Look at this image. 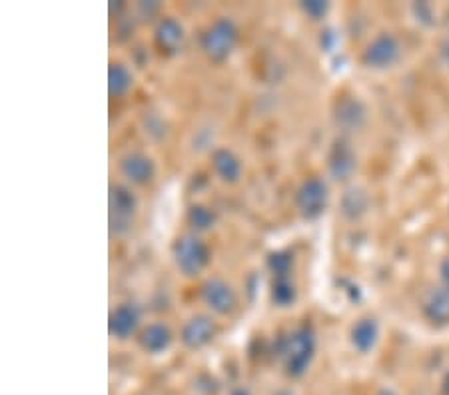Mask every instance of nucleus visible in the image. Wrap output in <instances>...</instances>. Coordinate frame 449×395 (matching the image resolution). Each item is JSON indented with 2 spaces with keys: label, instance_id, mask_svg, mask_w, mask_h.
Listing matches in <instances>:
<instances>
[{
  "label": "nucleus",
  "instance_id": "1a4fd4ad",
  "mask_svg": "<svg viewBox=\"0 0 449 395\" xmlns=\"http://www.w3.org/2000/svg\"><path fill=\"white\" fill-rule=\"evenodd\" d=\"M210 333H212V326L208 321L194 320L188 326V330H186V342L190 345H200V343H204L210 338Z\"/></svg>",
  "mask_w": 449,
  "mask_h": 395
},
{
  "label": "nucleus",
  "instance_id": "39448f33",
  "mask_svg": "<svg viewBox=\"0 0 449 395\" xmlns=\"http://www.w3.org/2000/svg\"><path fill=\"white\" fill-rule=\"evenodd\" d=\"M426 310H428L429 318L431 320H438V321H448L449 320V291H436L431 299L428 301V306H426Z\"/></svg>",
  "mask_w": 449,
  "mask_h": 395
},
{
  "label": "nucleus",
  "instance_id": "9b49d317",
  "mask_svg": "<svg viewBox=\"0 0 449 395\" xmlns=\"http://www.w3.org/2000/svg\"><path fill=\"white\" fill-rule=\"evenodd\" d=\"M144 343H146V347H150V350H162V347H166V343H168V331L166 330H162V328H150L148 331H146V340H144Z\"/></svg>",
  "mask_w": 449,
  "mask_h": 395
},
{
  "label": "nucleus",
  "instance_id": "7ed1b4c3",
  "mask_svg": "<svg viewBox=\"0 0 449 395\" xmlns=\"http://www.w3.org/2000/svg\"><path fill=\"white\" fill-rule=\"evenodd\" d=\"M206 260V254H204V247L198 244V240H192V238H186L180 242L178 246V264L182 266V269L186 272H196L200 269Z\"/></svg>",
  "mask_w": 449,
  "mask_h": 395
},
{
  "label": "nucleus",
  "instance_id": "f03ea898",
  "mask_svg": "<svg viewBox=\"0 0 449 395\" xmlns=\"http://www.w3.org/2000/svg\"><path fill=\"white\" fill-rule=\"evenodd\" d=\"M396 58H397V44L392 36H382V38H377V40L370 46L367 56H365V60L374 66L392 65Z\"/></svg>",
  "mask_w": 449,
  "mask_h": 395
},
{
  "label": "nucleus",
  "instance_id": "dca6fc26",
  "mask_svg": "<svg viewBox=\"0 0 449 395\" xmlns=\"http://www.w3.org/2000/svg\"><path fill=\"white\" fill-rule=\"evenodd\" d=\"M282 395H288V394H282Z\"/></svg>",
  "mask_w": 449,
  "mask_h": 395
},
{
  "label": "nucleus",
  "instance_id": "f257e3e1",
  "mask_svg": "<svg viewBox=\"0 0 449 395\" xmlns=\"http://www.w3.org/2000/svg\"><path fill=\"white\" fill-rule=\"evenodd\" d=\"M311 357V340L306 335H296L292 338L289 343V360H288V369L289 374L299 375L306 365L310 363Z\"/></svg>",
  "mask_w": 449,
  "mask_h": 395
},
{
  "label": "nucleus",
  "instance_id": "ddd939ff",
  "mask_svg": "<svg viewBox=\"0 0 449 395\" xmlns=\"http://www.w3.org/2000/svg\"><path fill=\"white\" fill-rule=\"evenodd\" d=\"M443 276H445V279L449 282V262L445 264V267H443Z\"/></svg>",
  "mask_w": 449,
  "mask_h": 395
},
{
  "label": "nucleus",
  "instance_id": "f3484780",
  "mask_svg": "<svg viewBox=\"0 0 449 395\" xmlns=\"http://www.w3.org/2000/svg\"><path fill=\"white\" fill-rule=\"evenodd\" d=\"M387 395H389V394H387Z\"/></svg>",
  "mask_w": 449,
  "mask_h": 395
},
{
  "label": "nucleus",
  "instance_id": "0eeeda50",
  "mask_svg": "<svg viewBox=\"0 0 449 395\" xmlns=\"http://www.w3.org/2000/svg\"><path fill=\"white\" fill-rule=\"evenodd\" d=\"M232 36L234 34L230 30V26L220 24L214 33H210V36H208V48H210V52H226L230 48V44H232Z\"/></svg>",
  "mask_w": 449,
  "mask_h": 395
},
{
  "label": "nucleus",
  "instance_id": "20e7f679",
  "mask_svg": "<svg viewBox=\"0 0 449 395\" xmlns=\"http://www.w3.org/2000/svg\"><path fill=\"white\" fill-rule=\"evenodd\" d=\"M301 200H304V212L316 214V212H320L321 204L326 202V188L320 182H310L306 186V190L301 192Z\"/></svg>",
  "mask_w": 449,
  "mask_h": 395
},
{
  "label": "nucleus",
  "instance_id": "f8f14e48",
  "mask_svg": "<svg viewBox=\"0 0 449 395\" xmlns=\"http://www.w3.org/2000/svg\"><path fill=\"white\" fill-rule=\"evenodd\" d=\"M120 326H126V330L134 328V316L130 310H120L114 316V331H120Z\"/></svg>",
  "mask_w": 449,
  "mask_h": 395
},
{
  "label": "nucleus",
  "instance_id": "9d476101",
  "mask_svg": "<svg viewBox=\"0 0 449 395\" xmlns=\"http://www.w3.org/2000/svg\"><path fill=\"white\" fill-rule=\"evenodd\" d=\"M124 168H126V174H128V176H132L134 180L138 182L146 180L150 174H152L150 162L144 160V158H138V156H136V158H130Z\"/></svg>",
  "mask_w": 449,
  "mask_h": 395
},
{
  "label": "nucleus",
  "instance_id": "4468645a",
  "mask_svg": "<svg viewBox=\"0 0 449 395\" xmlns=\"http://www.w3.org/2000/svg\"><path fill=\"white\" fill-rule=\"evenodd\" d=\"M445 54H448V60H449V46H448V48H445Z\"/></svg>",
  "mask_w": 449,
  "mask_h": 395
},
{
  "label": "nucleus",
  "instance_id": "2eb2a0df",
  "mask_svg": "<svg viewBox=\"0 0 449 395\" xmlns=\"http://www.w3.org/2000/svg\"><path fill=\"white\" fill-rule=\"evenodd\" d=\"M235 395H246V394H244V391H238V394H235Z\"/></svg>",
  "mask_w": 449,
  "mask_h": 395
},
{
  "label": "nucleus",
  "instance_id": "423d86ee",
  "mask_svg": "<svg viewBox=\"0 0 449 395\" xmlns=\"http://www.w3.org/2000/svg\"><path fill=\"white\" fill-rule=\"evenodd\" d=\"M206 296L210 299V304L214 306L216 310L220 311H228L232 308V304H234V299H232V294H230V289L222 286V284H210L208 289H206Z\"/></svg>",
  "mask_w": 449,
  "mask_h": 395
},
{
  "label": "nucleus",
  "instance_id": "6e6552de",
  "mask_svg": "<svg viewBox=\"0 0 449 395\" xmlns=\"http://www.w3.org/2000/svg\"><path fill=\"white\" fill-rule=\"evenodd\" d=\"M375 342V326L370 320H364L362 323H357V328L353 330V343L362 350L367 352Z\"/></svg>",
  "mask_w": 449,
  "mask_h": 395
}]
</instances>
